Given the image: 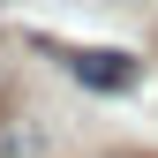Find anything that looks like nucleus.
Here are the masks:
<instances>
[{
    "mask_svg": "<svg viewBox=\"0 0 158 158\" xmlns=\"http://www.w3.org/2000/svg\"><path fill=\"white\" fill-rule=\"evenodd\" d=\"M68 75H75L83 90L121 98V90L143 83V60H135V53H121V45H75V53H68Z\"/></svg>",
    "mask_w": 158,
    "mask_h": 158,
    "instance_id": "obj_1",
    "label": "nucleus"
}]
</instances>
